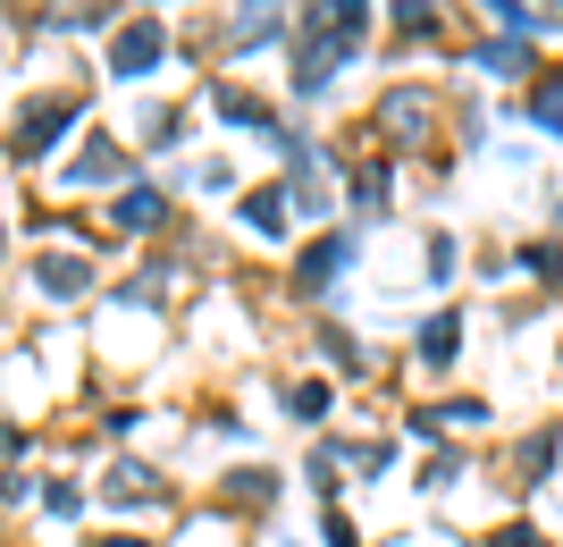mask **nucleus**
<instances>
[{"mask_svg": "<svg viewBox=\"0 0 563 547\" xmlns=\"http://www.w3.org/2000/svg\"><path fill=\"white\" fill-rule=\"evenodd\" d=\"M68 127H76V101H68V94H43L18 127H9V152H18V161H43V152L68 135Z\"/></svg>", "mask_w": 563, "mask_h": 547, "instance_id": "1", "label": "nucleus"}, {"mask_svg": "<svg viewBox=\"0 0 563 547\" xmlns=\"http://www.w3.org/2000/svg\"><path fill=\"white\" fill-rule=\"evenodd\" d=\"M110 68H118V76H143V68H161V25H152V18L118 25V43H110Z\"/></svg>", "mask_w": 563, "mask_h": 547, "instance_id": "2", "label": "nucleus"}, {"mask_svg": "<svg viewBox=\"0 0 563 547\" xmlns=\"http://www.w3.org/2000/svg\"><path fill=\"white\" fill-rule=\"evenodd\" d=\"M34 286H43L51 304H76V295L93 286V262H85V253H51V262L34 270Z\"/></svg>", "mask_w": 563, "mask_h": 547, "instance_id": "3", "label": "nucleus"}, {"mask_svg": "<svg viewBox=\"0 0 563 547\" xmlns=\"http://www.w3.org/2000/svg\"><path fill=\"white\" fill-rule=\"evenodd\" d=\"M286 34V0H244L235 9V25H228V43L244 51V43H278Z\"/></svg>", "mask_w": 563, "mask_h": 547, "instance_id": "4", "label": "nucleus"}, {"mask_svg": "<svg viewBox=\"0 0 563 547\" xmlns=\"http://www.w3.org/2000/svg\"><path fill=\"white\" fill-rule=\"evenodd\" d=\"M161 211H168V203H161V194H152V186H135V194H118V228H126V237H143V228H161Z\"/></svg>", "mask_w": 563, "mask_h": 547, "instance_id": "5", "label": "nucleus"}, {"mask_svg": "<svg viewBox=\"0 0 563 547\" xmlns=\"http://www.w3.org/2000/svg\"><path fill=\"white\" fill-rule=\"evenodd\" d=\"M244 228H253V237H286V194L278 186L244 194Z\"/></svg>", "mask_w": 563, "mask_h": 547, "instance_id": "6", "label": "nucleus"}, {"mask_svg": "<svg viewBox=\"0 0 563 547\" xmlns=\"http://www.w3.org/2000/svg\"><path fill=\"white\" fill-rule=\"evenodd\" d=\"M387 127H396V135H429V127H438L429 94H387Z\"/></svg>", "mask_w": 563, "mask_h": 547, "instance_id": "7", "label": "nucleus"}, {"mask_svg": "<svg viewBox=\"0 0 563 547\" xmlns=\"http://www.w3.org/2000/svg\"><path fill=\"white\" fill-rule=\"evenodd\" d=\"M336 270H345V237H320V244L303 253V270H295V286H329Z\"/></svg>", "mask_w": 563, "mask_h": 547, "instance_id": "8", "label": "nucleus"}, {"mask_svg": "<svg viewBox=\"0 0 563 547\" xmlns=\"http://www.w3.org/2000/svg\"><path fill=\"white\" fill-rule=\"evenodd\" d=\"M152 497H161V480L143 472V463H118L110 472V505H152Z\"/></svg>", "mask_w": 563, "mask_h": 547, "instance_id": "9", "label": "nucleus"}, {"mask_svg": "<svg viewBox=\"0 0 563 547\" xmlns=\"http://www.w3.org/2000/svg\"><path fill=\"white\" fill-rule=\"evenodd\" d=\"M454 346H463V320H454V311H438V320L421 329V362H454Z\"/></svg>", "mask_w": 563, "mask_h": 547, "instance_id": "10", "label": "nucleus"}, {"mask_svg": "<svg viewBox=\"0 0 563 547\" xmlns=\"http://www.w3.org/2000/svg\"><path fill=\"white\" fill-rule=\"evenodd\" d=\"M110 168H118V143H93V152H76L68 186H93V177H110Z\"/></svg>", "mask_w": 563, "mask_h": 547, "instance_id": "11", "label": "nucleus"}, {"mask_svg": "<svg viewBox=\"0 0 563 547\" xmlns=\"http://www.w3.org/2000/svg\"><path fill=\"white\" fill-rule=\"evenodd\" d=\"M530 119H539V127H563V76H547L539 94H530Z\"/></svg>", "mask_w": 563, "mask_h": 547, "instance_id": "12", "label": "nucleus"}, {"mask_svg": "<svg viewBox=\"0 0 563 547\" xmlns=\"http://www.w3.org/2000/svg\"><path fill=\"white\" fill-rule=\"evenodd\" d=\"M219 119H235V127H269V110H261L253 94H219Z\"/></svg>", "mask_w": 563, "mask_h": 547, "instance_id": "13", "label": "nucleus"}, {"mask_svg": "<svg viewBox=\"0 0 563 547\" xmlns=\"http://www.w3.org/2000/svg\"><path fill=\"white\" fill-rule=\"evenodd\" d=\"M320 413H329V387L303 380V387H295V422H320Z\"/></svg>", "mask_w": 563, "mask_h": 547, "instance_id": "14", "label": "nucleus"}, {"mask_svg": "<svg viewBox=\"0 0 563 547\" xmlns=\"http://www.w3.org/2000/svg\"><path fill=\"white\" fill-rule=\"evenodd\" d=\"M43 505H51V514H85V489H68V480H51V489H43Z\"/></svg>", "mask_w": 563, "mask_h": 547, "instance_id": "15", "label": "nucleus"}, {"mask_svg": "<svg viewBox=\"0 0 563 547\" xmlns=\"http://www.w3.org/2000/svg\"><path fill=\"white\" fill-rule=\"evenodd\" d=\"M496 547H547V539H539V530H521V523H514V530H496Z\"/></svg>", "mask_w": 563, "mask_h": 547, "instance_id": "16", "label": "nucleus"}, {"mask_svg": "<svg viewBox=\"0 0 563 547\" xmlns=\"http://www.w3.org/2000/svg\"><path fill=\"white\" fill-rule=\"evenodd\" d=\"M329 547H353V530H345V514H329Z\"/></svg>", "mask_w": 563, "mask_h": 547, "instance_id": "17", "label": "nucleus"}, {"mask_svg": "<svg viewBox=\"0 0 563 547\" xmlns=\"http://www.w3.org/2000/svg\"><path fill=\"white\" fill-rule=\"evenodd\" d=\"M93 547H143V539H93Z\"/></svg>", "mask_w": 563, "mask_h": 547, "instance_id": "18", "label": "nucleus"}]
</instances>
